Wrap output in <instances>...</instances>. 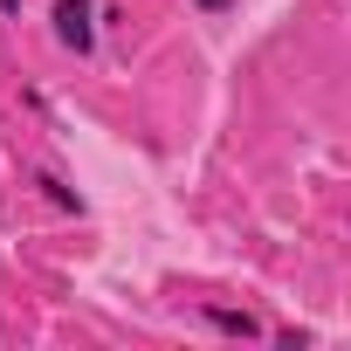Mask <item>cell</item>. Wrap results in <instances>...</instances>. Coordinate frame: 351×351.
Listing matches in <instances>:
<instances>
[{
  "label": "cell",
  "mask_w": 351,
  "mask_h": 351,
  "mask_svg": "<svg viewBox=\"0 0 351 351\" xmlns=\"http://www.w3.org/2000/svg\"><path fill=\"white\" fill-rule=\"evenodd\" d=\"M56 42L69 49V56H90L97 49V8H90V0H56Z\"/></svg>",
  "instance_id": "obj_1"
},
{
  "label": "cell",
  "mask_w": 351,
  "mask_h": 351,
  "mask_svg": "<svg viewBox=\"0 0 351 351\" xmlns=\"http://www.w3.org/2000/svg\"><path fill=\"white\" fill-rule=\"evenodd\" d=\"M200 317H207L221 337H241V344H248V337H262V317H255V310H234V303H200Z\"/></svg>",
  "instance_id": "obj_2"
},
{
  "label": "cell",
  "mask_w": 351,
  "mask_h": 351,
  "mask_svg": "<svg viewBox=\"0 0 351 351\" xmlns=\"http://www.w3.org/2000/svg\"><path fill=\"white\" fill-rule=\"evenodd\" d=\"M35 186H42V193H49V200H56L62 214H83V193H76V186L62 180V172H35Z\"/></svg>",
  "instance_id": "obj_3"
},
{
  "label": "cell",
  "mask_w": 351,
  "mask_h": 351,
  "mask_svg": "<svg viewBox=\"0 0 351 351\" xmlns=\"http://www.w3.org/2000/svg\"><path fill=\"white\" fill-rule=\"evenodd\" d=\"M193 8H200V14H228V8H234V0H193Z\"/></svg>",
  "instance_id": "obj_4"
},
{
  "label": "cell",
  "mask_w": 351,
  "mask_h": 351,
  "mask_svg": "<svg viewBox=\"0 0 351 351\" xmlns=\"http://www.w3.org/2000/svg\"><path fill=\"white\" fill-rule=\"evenodd\" d=\"M0 14H21V0H0Z\"/></svg>",
  "instance_id": "obj_5"
}]
</instances>
